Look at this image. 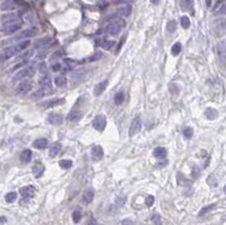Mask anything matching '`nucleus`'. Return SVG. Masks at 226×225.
I'll return each instance as SVG.
<instances>
[{
	"mask_svg": "<svg viewBox=\"0 0 226 225\" xmlns=\"http://www.w3.org/2000/svg\"><path fill=\"white\" fill-rule=\"evenodd\" d=\"M28 45H30V41H23V42L18 43L17 45L8 46V48H6L2 52L0 53V61H5V60H8L10 58H13L18 52L24 51Z\"/></svg>",
	"mask_w": 226,
	"mask_h": 225,
	"instance_id": "nucleus-1",
	"label": "nucleus"
},
{
	"mask_svg": "<svg viewBox=\"0 0 226 225\" xmlns=\"http://www.w3.org/2000/svg\"><path fill=\"white\" fill-rule=\"evenodd\" d=\"M126 23L125 20L120 18V17H115V18H112L110 22H109L108 26L105 28V32L110 35H117L118 33L121 32V30L125 27Z\"/></svg>",
	"mask_w": 226,
	"mask_h": 225,
	"instance_id": "nucleus-2",
	"label": "nucleus"
},
{
	"mask_svg": "<svg viewBox=\"0 0 226 225\" xmlns=\"http://www.w3.org/2000/svg\"><path fill=\"white\" fill-rule=\"evenodd\" d=\"M20 28V22L17 19L10 20V22H7V23H3L2 25V33L5 35H9V34H13L15 32Z\"/></svg>",
	"mask_w": 226,
	"mask_h": 225,
	"instance_id": "nucleus-3",
	"label": "nucleus"
},
{
	"mask_svg": "<svg viewBox=\"0 0 226 225\" xmlns=\"http://www.w3.org/2000/svg\"><path fill=\"white\" fill-rule=\"evenodd\" d=\"M35 74V69L33 67H27V68H24L20 71L14 76V82H17V80H24L27 79V78H31V77L34 76Z\"/></svg>",
	"mask_w": 226,
	"mask_h": 225,
	"instance_id": "nucleus-4",
	"label": "nucleus"
},
{
	"mask_svg": "<svg viewBox=\"0 0 226 225\" xmlns=\"http://www.w3.org/2000/svg\"><path fill=\"white\" fill-rule=\"evenodd\" d=\"M92 125L96 130L102 131V130H104L105 126H106V118L103 114H98V116H96L94 118Z\"/></svg>",
	"mask_w": 226,
	"mask_h": 225,
	"instance_id": "nucleus-5",
	"label": "nucleus"
},
{
	"mask_svg": "<svg viewBox=\"0 0 226 225\" xmlns=\"http://www.w3.org/2000/svg\"><path fill=\"white\" fill-rule=\"evenodd\" d=\"M36 32H37V30L36 28H28V30H25V31H23L20 34H18L16 37H14L13 40V42L14 41H22V40H25V39H28V37H32V36H34L36 34Z\"/></svg>",
	"mask_w": 226,
	"mask_h": 225,
	"instance_id": "nucleus-6",
	"label": "nucleus"
},
{
	"mask_svg": "<svg viewBox=\"0 0 226 225\" xmlns=\"http://www.w3.org/2000/svg\"><path fill=\"white\" fill-rule=\"evenodd\" d=\"M32 88V83H31L30 80H23V82H20L18 84V86L16 88V92L17 94H20V95H23V94H26L28 93Z\"/></svg>",
	"mask_w": 226,
	"mask_h": 225,
	"instance_id": "nucleus-7",
	"label": "nucleus"
},
{
	"mask_svg": "<svg viewBox=\"0 0 226 225\" xmlns=\"http://www.w3.org/2000/svg\"><path fill=\"white\" fill-rule=\"evenodd\" d=\"M63 103H65V99H62V97H54V99L44 101V102H42L40 105L42 106V108H52V106L61 105Z\"/></svg>",
	"mask_w": 226,
	"mask_h": 225,
	"instance_id": "nucleus-8",
	"label": "nucleus"
},
{
	"mask_svg": "<svg viewBox=\"0 0 226 225\" xmlns=\"http://www.w3.org/2000/svg\"><path fill=\"white\" fill-rule=\"evenodd\" d=\"M141 129V120L140 118H134L131 122L130 129H129V136H134L136 134H138Z\"/></svg>",
	"mask_w": 226,
	"mask_h": 225,
	"instance_id": "nucleus-9",
	"label": "nucleus"
},
{
	"mask_svg": "<svg viewBox=\"0 0 226 225\" xmlns=\"http://www.w3.org/2000/svg\"><path fill=\"white\" fill-rule=\"evenodd\" d=\"M87 74V69L86 68H79V69H75L74 71L71 73V78H72V82H75V83H78L80 80L85 77V75Z\"/></svg>",
	"mask_w": 226,
	"mask_h": 225,
	"instance_id": "nucleus-10",
	"label": "nucleus"
},
{
	"mask_svg": "<svg viewBox=\"0 0 226 225\" xmlns=\"http://www.w3.org/2000/svg\"><path fill=\"white\" fill-rule=\"evenodd\" d=\"M103 156H104V151H103V148H102V146H100V145L94 146V147L92 148L93 161L98 162V161H101V159H103Z\"/></svg>",
	"mask_w": 226,
	"mask_h": 225,
	"instance_id": "nucleus-11",
	"label": "nucleus"
},
{
	"mask_svg": "<svg viewBox=\"0 0 226 225\" xmlns=\"http://www.w3.org/2000/svg\"><path fill=\"white\" fill-rule=\"evenodd\" d=\"M48 122H50L51 125H54V126H59L61 125L63 121V117L59 113H49V116H48Z\"/></svg>",
	"mask_w": 226,
	"mask_h": 225,
	"instance_id": "nucleus-12",
	"label": "nucleus"
},
{
	"mask_svg": "<svg viewBox=\"0 0 226 225\" xmlns=\"http://www.w3.org/2000/svg\"><path fill=\"white\" fill-rule=\"evenodd\" d=\"M53 44V39L51 37H44V39H41L35 43V49H44V48H48V46L52 45Z\"/></svg>",
	"mask_w": 226,
	"mask_h": 225,
	"instance_id": "nucleus-13",
	"label": "nucleus"
},
{
	"mask_svg": "<svg viewBox=\"0 0 226 225\" xmlns=\"http://www.w3.org/2000/svg\"><path fill=\"white\" fill-rule=\"evenodd\" d=\"M33 195H34V189L32 185H27V187L20 189V196H22L23 200H28Z\"/></svg>",
	"mask_w": 226,
	"mask_h": 225,
	"instance_id": "nucleus-14",
	"label": "nucleus"
},
{
	"mask_svg": "<svg viewBox=\"0 0 226 225\" xmlns=\"http://www.w3.org/2000/svg\"><path fill=\"white\" fill-rule=\"evenodd\" d=\"M117 13L118 15L120 16H123V17H128L131 13V6L128 5V3H125V5H121V6L119 7L118 9H117Z\"/></svg>",
	"mask_w": 226,
	"mask_h": 225,
	"instance_id": "nucleus-15",
	"label": "nucleus"
},
{
	"mask_svg": "<svg viewBox=\"0 0 226 225\" xmlns=\"http://www.w3.org/2000/svg\"><path fill=\"white\" fill-rule=\"evenodd\" d=\"M93 199H94V190H93V188H87L83 195V202L85 204H91Z\"/></svg>",
	"mask_w": 226,
	"mask_h": 225,
	"instance_id": "nucleus-16",
	"label": "nucleus"
},
{
	"mask_svg": "<svg viewBox=\"0 0 226 225\" xmlns=\"http://www.w3.org/2000/svg\"><path fill=\"white\" fill-rule=\"evenodd\" d=\"M217 52H218V57H220V59L222 60L223 62H226V41L222 42V43L218 45Z\"/></svg>",
	"mask_w": 226,
	"mask_h": 225,
	"instance_id": "nucleus-17",
	"label": "nucleus"
},
{
	"mask_svg": "<svg viewBox=\"0 0 226 225\" xmlns=\"http://www.w3.org/2000/svg\"><path fill=\"white\" fill-rule=\"evenodd\" d=\"M108 86V80H103L102 83L97 84L95 87H94V95L95 96H100L102 93L104 92L105 88Z\"/></svg>",
	"mask_w": 226,
	"mask_h": 225,
	"instance_id": "nucleus-18",
	"label": "nucleus"
},
{
	"mask_svg": "<svg viewBox=\"0 0 226 225\" xmlns=\"http://www.w3.org/2000/svg\"><path fill=\"white\" fill-rule=\"evenodd\" d=\"M154 156L156 157V159H163L166 157L167 155V151L166 148H164V147H156V148L154 149Z\"/></svg>",
	"mask_w": 226,
	"mask_h": 225,
	"instance_id": "nucleus-19",
	"label": "nucleus"
},
{
	"mask_svg": "<svg viewBox=\"0 0 226 225\" xmlns=\"http://www.w3.org/2000/svg\"><path fill=\"white\" fill-rule=\"evenodd\" d=\"M15 8H16V6H15L14 1H11V0H5V1H2L1 5H0V9L3 10V11L14 10Z\"/></svg>",
	"mask_w": 226,
	"mask_h": 225,
	"instance_id": "nucleus-20",
	"label": "nucleus"
},
{
	"mask_svg": "<svg viewBox=\"0 0 226 225\" xmlns=\"http://www.w3.org/2000/svg\"><path fill=\"white\" fill-rule=\"evenodd\" d=\"M60 151H61V144H60L59 142H54L51 147H50L49 155L51 156V157H56V156L59 154Z\"/></svg>",
	"mask_w": 226,
	"mask_h": 225,
	"instance_id": "nucleus-21",
	"label": "nucleus"
},
{
	"mask_svg": "<svg viewBox=\"0 0 226 225\" xmlns=\"http://www.w3.org/2000/svg\"><path fill=\"white\" fill-rule=\"evenodd\" d=\"M48 144H49L48 139H45V138H39V139H36L35 142H33V146H34L35 148L44 149V148H46Z\"/></svg>",
	"mask_w": 226,
	"mask_h": 225,
	"instance_id": "nucleus-22",
	"label": "nucleus"
},
{
	"mask_svg": "<svg viewBox=\"0 0 226 225\" xmlns=\"http://www.w3.org/2000/svg\"><path fill=\"white\" fill-rule=\"evenodd\" d=\"M32 159V151L30 149H24L23 152L20 153V161L23 163H28Z\"/></svg>",
	"mask_w": 226,
	"mask_h": 225,
	"instance_id": "nucleus-23",
	"label": "nucleus"
},
{
	"mask_svg": "<svg viewBox=\"0 0 226 225\" xmlns=\"http://www.w3.org/2000/svg\"><path fill=\"white\" fill-rule=\"evenodd\" d=\"M43 172H44V166L41 164V163H36L35 165L33 166V174L36 176V178H40L42 176Z\"/></svg>",
	"mask_w": 226,
	"mask_h": 225,
	"instance_id": "nucleus-24",
	"label": "nucleus"
},
{
	"mask_svg": "<svg viewBox=\"0 0 226 225\" xmlns=\"http://www.w3.org/2000/svg\"><path fill=\"white\" fill-rule=\"evenodd\" d=\"M33 51L32 50H25V51H22L20 54H18L16 58L17 61H20V60H28L31 57L33 56Z\"/></svg>",
	"mask_w": 226,
	"mask_h": 225,
	"instance_id": "nucleus-25",
	"label": "nucleus"
},
{
	"mask_svg": "<svg viewBox=\"0 0 226 225\" xmlns=\"http://www.w3.org/2000/svg\"><path fill=\"white\" fill-rule=\"evenodd\" d=\"M180 6L182 8V10L188 11L194 6V0H180Z\"/></svg>",
	"mask_w": 226,
	"mask_h": 225,
	"instance_id": "nucleus-26",
	"label": "nucleus"
},
{
	"mask_svg": "<svg viewBox=\"0 0 226 225\" xmlns=\"http://www.w3.org/2000/svg\"><path fill=\"white\" fill-rule=\"evenodd\" d=\"M78 61H76V60H72V59H65L63 60V68L65 69H72V68H75L77 65H78Z\"/></svg>",
	"mask_w": 226,
	"mask_h": 225,
	"instance_id": "nucleus-27",
	"label": "nucleus"
},
{
	"mask_svg": "<svg viewBox=\"0 0 226 225\" xmlns=\"http://www.w3.org/2000/svg\"><path fill=\"white\" fill-rule=\"evenodd\" d=\"M80 117H82V112L77 109H74L71 112L68 114V120H70V121H77Z\"/></svg>",
	"mask_w": 226,
	"mask_h": 225,
	"instance_id": "nucleus-28",
	"label": "nucleus"
},
{
	"mask_svg": "<svg viewBox=\"0 0 226 225\" xmlns=\"http://www.w3.org/2000/svg\"><path fill=\"white\" fill-rule=\"evenodd\" d=\"M205 116H206L207 119L209 120H214L217 118V111L215 109H211V108H208V109L205 111Z\"/></svg>",
	"mask_w": 226,
	"mask_h": 225,
	"instance_id": "nucleus-29",
	"label": "nucleus"
},
{
	"mask_svg": "<svg viewBox=\"0 0 226 225\" xmlns=\"http://www.w3.org/2000/svg\"><path fill=\"white\" fill-rule=\"evenodd\" d=\"M54 84H56L58 87H63L66 86V84H67V79H66V77L63 76H57L54 78Z\"/></svg>",
	"mask_w": 226,
	"mask_h": 225,
	"instance_id": "nucleus-30",
	"label": "nucleus"
},
{
	"mask_svg": "<svg viewBox=\"0 0 226 225\" xmlns=\"http://www.w3.org/2000/svg\"><path fill=\"white\" fill-rule=\"evenodd\" d=\"M123 101H125V94H123V92H119L115 94L114 96V103L117 104V105H121L122 103H123Z\"/></svg>",
	"mask_w": 226,
	"mask_h": 225,
	"instance_id": "nucleus-31",
	"label": "nucleus"
},
{
	"mask_svg": "<svg viewBox=\"0 0 226 225\" xmlns=\"http://www.w3.org/2000/svg\"><path fill=\"white\" fill-rule=\"evenodd\" d=\"M216 14H226V3H222V1H218L215 8Z\"/></svg>",
	"mask_w": 226,
	"mask_h": 225,
	"instance_id": "nucleus-32",
	"label": "nucleus"
},
{
	"mask_svg": "<svg viewBox=\"0 0 226 225\" xmlns=\"http://www.w3.org/2000/svg\"><path fill=\"white\" fill-rule=\"evenodd\" d=\"M181 50H182L181 43H179V42H177V43H175L173 46H172V49H171V53H172V56L177 57V56H179V54H180Z\"/></svg>",
	"mask_w": 226,
	"mask_h": 225,
	"instance_id": "nucleus-33",
	"label": "nucleus"
},
{
	"mask_svg": "<svg viewBox=\"0 0 226 225\" xmlns=\"http://www.w3.org/2000/svg\"><path fill=\"white\" fill-rule=\"evenodd\" d=\"M98 45L101 46L102 49H110V48H112V46L114 45V42L109 40H103V41H100Z\"/></svg>",
	"mask_w": 226,
	"mask_h": 225,
	"instance_id": "nucleus-34",
	"label": "nucleus"
},
{
	"mask_svg": "<svg viewBox=\"0 0 226 225\" xmlns=\"http://www.w3.org/2000/svg\"><path fill=\"white\" fill-rule=\"evenodd\" d=\"M59 165H60L61 169L68 170L72 166V162L70 161V159H61V161L59 162Z\"/></svg>",
	"mask_w": 226,
	"mask_h": 225,
	"instance_id": "nucleus-35",
	"label": "nucleus"
},
{
	"mask_svg": "<svg viewBox=\"0 0 226 225\" xmlns=\"http://www.w3.org/2000/svg\"><path fill=\"white\" fill-rule=\"evenodd\" d=\"M14 19H17V15L16 14H6V15H3L1 20H2V24L3 23H7V22H10V20H14Z\"/></svg>",
	"mask_w": 226,
	"mask_h": 225,
	"instance_id": "nucleus-36",
	"label": "nucleus"
},
{
	"mask_svg": "<svg viewBox=\"0 0 226 225\" xmlns=\"http://www.w3.org/2000/svg\"><path fill=\"white\" fill-rule=\"evenodd\" d=\"M177 22L175 20H170L168 23L166 24V30H167V32H170V33H173L174 31L177 30Z\"/></svg>",
	"mask_w": 226,
	"mask_h": 225,
	"instance_id": "nucleus-37",
	"label": "nucleus"
},
{
	"mask_svg": "<svg viewBox=\"0 0 226 225\" xmlns=\"http://www.w3.org/2000/svg\"><path fill=\"white\" fill-rule=\"evenodd\" d=\"M40 85H41V87H51V78L49 76L43 77L42 79L40 80Z\"/></svg>",
	"mask_w": 226,
	"mask_h": 225,
	"instance_id": "nucleus-38",
	"label": "nucleus"
},
{
	"mask_svg": "<svg viewBox=\"0 0 226 225\" xmlns=\"http://www.w3.org/2000/svg\"><path fill=\"white\" fill-rule=\"evenodd\" d=\"M5 199H6L7 202H14L17 199V193L16 192H8L6 196H5Z\"/></svg>",
	"mask_w": 226,
	"mask_h": 225,
	"instance_id": "nucleus-39",
	"label": "nucleus"
},
{
	"mask_svg": "<svg viewBox=\"0 0 226 225\" xmlns=\"http://www.w3.org/2000/svg\"><path fill=\"white\" fill-rule=\"evenodd\" d=\"M80 219H82V213H80L79 209H76L75 212L72 213V221L75 223H79Z\"/></svg>",
	"mask_w": 226,
	"mask_h": 225,
	"instance_id": "nucleus-40",
	"label": "nucleus"
},
{
	"mask_svg": "<svg viewBox=\"0 0 226 225\" xmlns=\"http://www.w3.org/2000/svg\"><path fill=\"white\" fill-rule=\"evenodd\" d=\"M181 26L183 28H189L190 27V19L187 16L181 17Z\"/></svg>",
	"mask_w": 226,
	"mask_h": 225,
	"instance_id": "nucleus-41",
	"label": "nucleus"
},
{
	"mask_svg": "<svg viewBox=\"0 0 226 225\" xmlns=\"http://www.w3.org/2000/svg\"><path fill=\"white\" fill-rule=\"evenodd\" d=\"M102 57H103V53H102L101 51H96L92 57H89L88 61H97V60L101 59Z\"/></svg>",
	"mask_w": 226,
	"mask_h": 225,
	"instance_id": "nucleus-42",
	"label": "nucleus"
},
{
	"mask_svg": "<svg viewBox=\"0 0 226 225\" xmlns=\"http://www.w3.org/2000/svg\"><path fill=\"white\" fill-rule=\"evenodd\" d=\"M192 135H194V130H192V128L187 127V128H184L183 129V136L185 137V138H188V139L191 138Z\"/></svg>",
	"mask_w": 226,
	"mask_h": 225,
	"instance_id": "nucleus-43",
	"label": "nucleus"
},
{
	"mask_svg": "<svg viewBox=\"0 0 226 225\" xmlns=\"http://www.w3.org/2000/svg\"><path fill=\"white\" fill-rule=\"evenodd\" d=\"M27 63H28V60H22L19 62H17L16 65L13 67V69L11 70H16V69H19V68H23L24 66H26Z\"/></svg>",
	"mask_w": 226,
	"mask_h": 225,
	"instance_id": "nucleus-44",
	"label": "nucleus"
},
{
	"mask_svg": "<svg viewBox=\"0 0 226 225\" xmlns=\"http://www.w3.org/2000/svg\"><path fill=\"white\" fill-rule=\"evenodd\" d=\"M151 221H153V223H154L155 225H162V219H161L160 214H154L153 217H151Z\"/></svg>",
	"mask_w": 226,
	"mask_h": 225,
	"instance_id": "nucleus-45",
	"label": "nucleus"
},
{
	"mask_svg": "<svg viewBox=\"0 0 226 225\" xmlns=\"http://www.w3.org/2000/svg\"><path fill=\"white\" fill-rule=\"evenodd\" d=\"M39 71L41 74H46L48 73V65L45 62H41L39 65Z\"/></svg>",
	"mask_w": 226,
	"mask_h": 225,
	"instance_id": "nucleus-46",
	"label": "nucleus"
},
{
	"mask_svg": "<svg viewBox=\"0 0 226 225\" xmlns=\"http://www.w3.org/2000/svg\"><path fill=\"white\" fill-rule=\"evenodd\" d=\"M62 54H63V52L62 51H57V52H54L51 56V58H50V60H54L57 58V59H59L60 57H62Z\"/></svg>",
	"mask_w": 226,
	"mask_h": 225,
	"instance_id": "nucleus-47",
	"label": "nucleus"
},
{
	"mask_svg": "<svg viewBox=\"0 0 226 225\" xmlns=\"http://www.w3.org/2000/svg\"><path fill=\"white\" fill-rule=\"evenodd\" d=\"M154 197L153 196H148L147 199H146V205L148 206V207H151V206H153V204H154Z\"/></svg>",
	"mask_w": 226,
	"mask_h": 225,
	"instance_id": "nucleus-48",
	"label": "nucleus"
},
{
	"mask_svg": "<svg viewBox=\"0 0 226 225\" xmlns=\"http://www.w3.org/2000/svg\"><path fill=\"white\" fill-rule=\"evenodd\" d=\"M51 68H52V70L53 71H60V70L62 69V66H61V63H54V65H52V67H51Z\"/></svg>",
	"mask_w": 226,
	"mask_h": 225,
	"instance_id": "nucleus-49",
	"label": "nucleus"
},
{
	"mask_svg": "<svg viewBox=\"0 0 226 225\" xmlns=\"http://www.w3.org/2000/svg\"><path fill=\"white\" fill-rule=\"evenodd\" d=\"M214 207V205H211V206H207V207H205V208H203L201 209V210H200L199 212V215L200 216H203V215H205V214H206L207 212H208V210H209V209H211Z\"/></svg>",
	"mask_w": 226,
	"mask_h": 225,
	"instance_id": "nucleus-50",
	"label": "nucleus"
},
{
	"mask_svg": "<svg viewBox=\"0 0 226 225\" xmlns=\"http://www.w3.org/2000/svg\"><path fill=\"white\" fill-rule=\"evenodd\" d=\"M125 202H126V197H122L121 200H120V198H118L117 199V206H118V207H122L123 204H125Z\"/></svg>",
	"mask_w": 226,
	"mask_h": 225,
	"instance_id": "nucleus-51",
	"label": "nucleus"
},
{
	"mask_svg": "<svg viewBox=\"0 0 226 225\" xmlns=\"http://www.w3.org/2000/svg\"><path fill=\"white\" fill-rule=\"evenodd\" d=\"M122 225H134V223H132L131 219H123V221H122Z\"/></svg>",
	"mask_w": 226,
	"mask_h": 225,
	"instance_id": "nucleus-52",
	"label": "nucleus"
},
{
	"mask_svg": "<svg viewBox=\"0 0 226 225\" xmlns=\"http://www.w3.org/2000/svg\"><path fill=\"white\" fill-rule=\"evenodd\" d=\"M125 40H126V37H123L121 40V43L119 44V46H118V50H117V52H119L120 51V49H121V46H122V44H123V42H125Z\"/></svg>",
	"mask_w": 226,
	"mask_h": 225,
	"instance_id": "nucleus-53",
	"label": "nucleus"
},
{
	"mask_svg": "<svg viewBox=\"0 0 226 225\" xmlns=\"http://www.w3.org/2000/svg\"><path fill=\"white\" fill-rule=\"evenodd\" d=\"M151 3H154V5H157L158 2H160V1H161V0H151Z\"/></svg>",
	"mask_w": 226,
	"mask_h": 225,
	"instance_id": "nucleus-54",
	"label": "nucleus"
},
{
	"mask_svg": "<svg viewBox=\"0 0 226 225\" xmlns=\"http://www.w3.org/2000/svg\"><path fill=\"white\" fill-rule=\"evenodd\" d=\"M210 5H211V0H207V6L209 7Z\"/></svg>",
	"mask_w": 226,
	"mask_h": 225,
	"instance_id": "nucleus-55",
	"label": "nucleus"
},
{
	"mask_svg": "<svg viewBox=\"0 0 226 225\" xmlns=\"http://www.w3.org/2000/svg\"><path fill=\"white\" fill-rule=\"evenodd\" d=\"M224 191H225V193H226V185L224 187Z\"/></svg>",
	"mask_w": 226,
	"mask_h": 225,
	"instance_id": "nucleus-56",
	"label": "nucleus"
}]
</instances>
